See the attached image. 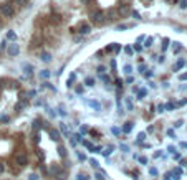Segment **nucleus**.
Instances as JSON below:
<instances>
[{
    "label": "nucleus",
    "mask_w": 187,
    "mask_h": 180,
    "mask_svg": "<svg viewBox=\"0 0 187 180\" xmlns=\"http://www.w3.org/2000/svg\"><path fill=\"white\" fill-rule=\"evenodd\" d=\"M7 38H9V40H12V42H17V33L10 30L9 33H7Z\"/></svg>",
    "instance_id": "nucleus-14"
},
{
    "label": "nucleus",
    "mask_w": 187,
    "mask_h": 180,
    "mask_svg": "<svg viewBox=\"0 0 187 180\" xmlns=\"http://www.w3.org/2000/svg\"><path fill=\"white\" fill-rule=\"evenodd\" d=\"M81 144H83L84 147H86V149H88V150H91V152H93V149H95V147H93L91 144H89V142H88V141H84V139H81Z\"/></svg>",
    "instance_id": "nucleus-17"
},
{
    "label": "nucleus",
    "mask_w": 187,
    "mask_h": 180,
    "mask_svg": "<svg viewBox=\"0 0 187 180\" xmlns=\"http://www.w3.org/2000/svg\"><path fill=\"white\" fill-rule=\"evenodd\" d=\"M89 163H91L93 169H99V162H98V160H95V159H91V160H89Z\"/></svg>",
    "instance_id": "nucleus-20"
},
{
    "label": "nucleus",
    "mask_w": 187,
    "mask_h": 180,
    "mask_svg": "<svg viewBox=\"0 0 187 180\" xmlns=\"http://www.w3.org/2000/svg\"><path fill=\"white\" fill-rule=\"evenodd\" d=\"M15 3H17V5H20V7H25L27 3H28V0H15Z\"/></svg>",
    "instance_id": "nucleus-23"
},
{
    "label": "nucleus",
    "mask_w": 187,
    "mask_h": 180,
    "mask_svg": "<svg viewBox=\"0 0 187 180\" xmlns=\"http://www.w3.org/2000/svg\"><path fill=\"white\" fill-rule=\"evenodd\" d=\"M131 129H133V122H126L124 124V127H123V132H131Z\"/></svg>",
    "instance_id": "nucleus-15"
},
{
    "label": "nucleus",
    "mask_w": 187,
    "mask_h": 180,
    "mask_svg": "<svg viewBox=\"0 0 187 180\" xmlns=\"http://www.w3.org/2000/svg\"><path fill=\"white\" fill-rule=\"evenodd\" d=\"M149 174H151L152 177H156V175H157V169H154V167H151V169H149Z\"/></svg>",
    "instance_id": "nucleus-30"
},
{
    "label": "nucleus",
    "mask_w": 187,
    "mask_h": 180,
    "mask_svg": "<svg viewBox=\"0 0 187 180\" xmlns=\"http://www.w3.org/2000/svg\"><path fill=\"white\" fill-rule=\"evenodd\" d=\"M15 160H17V163L18 165H25V163L28 162V159H27V155L25 154H17V157H15Z\"/></svg>",
    "instance_id": "nucleus-5"
},
{
    "label": "nucleus",
    "mask_w": 187,
    "mask_h": 180,
    "mask_svg": "<svg viewBox=\"0 0 187 180\" xmlns=\"http://www.w3.org/2000/svg\"><path fill=\"white\" fill-rule=\"evenodd\" d=\"M137 160H139L141 163H148V159L146 157H137Z\"/></svg>",
    "instance_id": "nucleus-37"
},
{
    "label": "nucleus",
    "mask_w": 187,
    "mask_h": 180,
    "mask_svg": "<svg viewBox=\"0 0 187 180\" xmlns=\"http://www.w3.org/2000/svg\"><path fill=\"white\" fill-rule=\"evenodd\" d=\"M48 134H50V139H51V141H55V142H58L60 139H62V137H60V132L56 129H50V130H48Z\"/></svg>",
    "instance_id": "nucleus-6"
},
{
    "label": "nucleus",
    "mask_w": 187,
    "mask_h": 180,
    "mask_svg": "<svg viewBox=\"0 0 187 180\" xmlns=\"http://www.w3.org/2000/svg\"><path fill=\"white\" fill-rule=\"evenodd\" d=\"M124 2H129V0H124Z\"/></svg>",
    "instance_id": "nucleus-53"
},
{
    "label": "nucleus",
    "mask_w": 187,
    "mask_h": 180,
    "mask_svg": "<svg viewBox=\"0 0 187 180\" xmlns=\"http://www.w3.org/2000/svg\"><path fill=\"white\" fill-rule=\"evenodd\" d=\"M88 132V127H84V126H83V127H81V134H86Z\"/></svg>",
    "instance_id": "nucleus-47"
},
{
    "label": "nucleus",
    "mask_w": 187,
    "mask_h": 180,
    "mask_svg": "<svg viewBox=\"0 0 187 180\" xmlns=\"http://www.w3.org/2000/svg\"><path fill=\"white\" fill-rule=\"evenodd\" d=\"M104 20H106V12L103 10H96L91 13V22L93 23H103Z\"/></svg>",
    "instance_id": "nucleus-2"
},
{
    "label": "nucleus",
    "mask_w": 187,
    "mask_h": 180,
    "mask_svg": "<svg viewBox=\"0 0 187 180\" xmlns=\"http://www.w3.org/2000/svg\"><path fill=\"white\" fill-rule=\"evenodd\" d=\"M111 132H113V134H116V136H119V134H121V129H118V127H113V129H111Z\"/></svg>",
    "instance_id": "nucleus-33"
},
{
    "label": "nucleus",
    "mask_w": 187,
    "mask_h": 180,
    "mask_svg": "<svg viewBox=\"0 0 187 180\" xmlns=\"http://www.w3.org/2000/svg\"><path fill=\"white\" fill-rule=\"evenodd\" d=\"M76 178H78V180H89V177H88V175H84V174H80Z\"/></svg>",
    "instance_id": "nucleus-28"
},
{
    "label": "nucleus",
    "mask_w": 187,
    "mask_h": 180,
    "mask_svg": "<svg viewBox=\"0 0 187 180\" xmlns=\"http://www.w3.org/2000/svg\"><path fill=\"white\" fill-rule=\"evenodd\" d=\"M174 126H176V127H181V126H182V121H177V122H176V124H174Z\"/></svg>",
    "instance_id": "nucleus-49"
},
{
    "label": "nucleus",
    "mask_w": 187,
    "mask_h": 180,
    "mask_svg": "<svg viewBox=\"0 0 187 180\" xmlns=\"http://www.w3.org/2000/svg\"><path fill=\"white\" fill-rule=\"evenodd\" d=\"M179 79H181V81H185V79H187V73H185V75H181V76H179Z\"/></svg>",
    "instance_id": "nucleus-43"
},
{
    "label": "nucleus",
    "mask_w": 187,
    "mask_h": 180,
    "mask_svg": "<svg viewBox=\"0 0 187 180\" xmlns=\"http://www.w3.org/2000/svg\"><path fill=\"white\" fill-rule=\"evenodd\" d=\"M121 150H123V152H129V147L123 144V145H121Z\"/></svg>",
    "instance_id": "nucleus-40"
},
{
    "label": "nucleus",
    "mask_w": 187,
    "mask_h": 180,
    "mask_svg": "<svg viewBox=\"0 0 187 180\" xmlns=\"http://www.w3.org/2000/svg\"><path fill=\"white\" fill-rule=\"evenodd\" d=\"M167 136H169V137H176V134H174L172 129H169V130H167Z\"/></svg>",
    "instance_id": "nucleus-39"
},
{
    "label": "nucleus",
    "mask_w": 187,
    "mask_h": 180,
    "mask_svg": "<svg viewBox=\"0 0 187 180\" xmlns=\"http://www.w3.org/2000/svg\"><path fill=\"white\" fill-rule=\"evenodd\" d=\"M89 31H91V27H89L88 23H83V25H80V33H81V35H88Z\"/></svg>",
    "instance_id": "nucleus-8"
},
{
    "label": "nucleus",
    "mask_w": 187,
    "mask_h": 180,
    "mask_svg": "<svg viewBox=\"0 0 187 180\" xmlns=\"http://www.w3.org/2000/svg\"><path fill=\"white\" fill-rule=\"evenodd\" d=\"M181 7H182V9H185V7H187V2H185V0H182V2H181Z\"/></svg>",
    "instance_id": "nucleus-46"
},
{
    "label": "nucleus",
    "mask_w": 187,
    "mask_h": 180,
    "mask_svg": "<svg viewBox=\"0 0 187 180\" xmlns=\"http://www.w3.org/2000/svg\"><path fill=\"white\" fill-rule=\"evenodd\" d=\"M113 150H114V147H113V145H108V147H106V150H101V152H103L104 157H108V155H111V154H113Z\"/></svg>",
    "instance_id": "nucleus-10"
},
{
    "label": "nucleus",
    "mask_w": 187,
    "mask_h": 180,
    "mask_svg": "<svg viewBox=\"0 0 187 180\" xmlns=\"http://www.w3.org/2000/svg\"><path fill=\"white\" fill-rule=\"evenodd\" d=\"M172 50H174V53H179V51H181L182 50V46H181V43H172Z\"/></svg>",
    "instance_id": "nucleus-18"
},
{
    "label": "nucleus",
    "mask_w": 187,
    "mask_h": 180,
    "mask_svg": "<svg viewBox=\"0 0 187 180\" xmlns=\"http://www.w3.org/2000/svg\"><path fill=\"white\" fill-rule=\"evenodd\" d=\"M182 66H184V61H182V60H179V61H177V64H176V68H174V69L177 71V69H181Z\"/></svg>",
    "instance_id": "nucleus-26"
},
{
    "label": "nucleus",
    "mask_w": 187,
    "mask_h": 180,
    "mask_svg": "<svg viewBox=\"0 0 187 180\" xmlns=\"http://www.w3.org/2000/svg\"><path fill=\"white\" fill-rule=\"evenodd\" d=\"M28 178H30V180H38V175H36V174H30V175H28Z\"/></svg>",
    "instance_id": "nucleus-36"
},
{
    "label": "nucleus",
    "mask_w": 187,
    "mask_h": 180,
    "mask_svg": "<svg viewBox=\"0 0 187 180\" xmlns=\"http://www.w3.org/2000/svg\"><path fill=\"white\" fill-rule=\"evenodd\" d=\"M144 94H146V91H144V89H141V91H139V99H143Z\"/></svg>",
    "instance_id": "nucleus-41"
},
{
    "label": "nucleus",
    "mask_w": 187,
    "mask_h": 180,
    "mask_svg": "<svg viewBox=\"0 0 187 180\" xmlns=\"http://www.w3.org/2000/svg\"><path fill=\"white\" fill-rule=\"evenodd\" d=\"M7 53H9V56H17L18 53H20V46L13 42L12 45H9V48H7Z\"/></svg>",
    "instance_id": "nucleus-3"
},
{
    "label": "nucleus",
    "mask_w": 187,
    "mask_h": 180,
    "mask_svg": "<svg viewBox=\"0 0 187 180\" xmlns=\"http://www.w3.org/2000/svg\"><path fill=\"white\" fill-rule=\"evenodd\" d=\"M58 154H60V157H62V159H65V157H66V149H65L63 145H58Z\"/></svg>",
    "instance_id": "nucleus-13"
},
{
    "label": "nucleus",
    "mask_w": 187,
    "mask_h": 180,
    "mask_svg": "<svg viewBox=\"0 0 187 180\" xmlns=\"http://www.w3.org/2000/svg\"><path fill=\"white\" fill-rule=\"evenodd\" d=\"M151 45H152V38H148V40H146V43H144V46H151Z\"/></svg>",
    "instance_id": "nucleus-35"
},
{
    "label": "nucleus",
    "mask_w": 187,
    "mask_h": 180,
    "mask_svg": "<svg viewBox=\"0 0 187 180\" xmlns=\"http://www.w3.org/2000/svg\"><path fill=\"white\" fill-rule=\"evenodd\" d=\"M111 68H113V69H116V61H114V60L111 61Z\"/></svg>",
    "instance_id": "nucleus-48"
},
{
    "label": "nucleus",
    "mask_w": 187,
    "mask_h": 180,
    "mask_svg": "<svg viewBox=\"0 0 187 180\" xmlns=\"http://www.w3.org/2000/svg\"><path fill=\"white\" fill-rule=\"evenodd\" d=\"M60 127H62V132H63L65 136L68 137V129H66V126H65V124H62V126H60Z\"/></svg>",
    "instance_id": "nucleus-29"
},
{
    "label": "nucleus",
    "mask_w": 187,
    "mask_h": 180,
    "mask_svg": "<svg viewBox=\"0 0 187 180\" xmlns=\"http://www.w3.org/2000/svg\"><path fill=\"white\" fill-rule=\"evenodd\" d=\"M116 17H118V10H108V13H106L108 20H114Z\"/></svg>",
    "instance_id": "nucleus-9"
},
{
    "label": "nucleus",
    "mask_w": 187,
    "mask_h": 180,
    "mask_svg": "<svg viewBox=\"0 0 187 180\" xmlns=\"http://www.w3.org/2000/svg\"><path fill=\"white\" fill-rule=\"evenodd\" d=\"M166 108H167V111H172V109H174V104H172V103H169L167 106H166Z\"/></svg>",
    "instance_id": "nucleus-42"
},
{
    "label": "nucleus",
    "mask_w": 187,
    "mask_h": 180,
    "mask_svg": "<svg viewBox=\"0 0 187 180\" xmlns=\"http://www.w3.org/2000/svg\"><path fill=\"white\" fill-rule=\"evenodd\" d=\"M124 51L128 53V55H133V50H131V46H126V48H124Z\"/></svg>",
    "instance_id": "nucleus-38"
},
{
    "label": "nucleus",
    "mask_w": 187,
    "mask_h": 180,
    "mask_svg": "<svg viewBox=\"0 0 187 180\" xmlns=\"http://www.w3.org/2000/svg\"><path fill=\"white\" fill-rule=\"evenodd\" d=\"M9 121H10L9 116H5V114H3V116H0V122H2V124H7Z\"/></svg>",
    "instance_id": "nucleus-21"
},
{
    "label": "nucleus",
    "mask_w": 187,
    "mask_h": 180,
    "mask_svg": "<svg viewBox=\"0 0 187 180\" xmlns=\"http://www.w3.org/2000/svg\"><path fill=\"white\" fill-rule=\"evenodd\" d=\"M98 73L101 75V73H104V66H98Z\"/></svg>",
    "instance_id": "nucleus-45"
},
{
    "label": "nucleus",
    "mask_w": 187,
    "mask_h": 180,
    "mask_svg": "<svg viewBox=\"0 0 187 180\" xmlns=\"http://www.w3.org/2000/svg\"><path fill=\"white\" fill-rule=\"evenodd\" d=\"M144 139H146V134H144V132H141L139 136H137V141H139V142H143Z\"/></svg>",
    "instance_id": "nucleus-32"
},
{
    "label": "nucleus",
    "mask_w": 187,
    "mask_h": 180,
    "mask_svg": "<svg viewBox=\"0 0 187 180\" xmlns=\"http://www.w3.org/2000/svg\"><path fill=\"white\" fill-rule=\"evenodd\" d=\"M169 177H170V174H167V175H166V178H164V180H170Z\"/></svg>",
    "instance_id": "nucleus-51"
},
{
    "label": "nucleus",
    "mask_w": 187,
    "mask_h": 180,
    "mask_svg": "<svg viewBox=\"0 0 187 180\" xmlns=\"http://www.w3.org/2000/svg\"><path fill=\"white\" fill-rule=\"evenodd\" d=\"M84 83H86V86H93V84H95V79H93V78H86Z\"/></svg>",
    "instance_id": "nucleus-25"
},
{
    "label": "nucleus",
    "mask_w": 187,
    "mask_h": 180,
    "mask_svg": "<svg viewBox=\"0 0 187 180\" xmlns=\"http://www.w3.org/2000/svg\"><path fill=\"white\" fill-rule=\"evenodd\" d=\"M42 60L45 61V63H50V61H51V55L45 51V53H42Z\"/></svg>",
    "instance_id": "nucleus-12"
},
{
    "label": "nucleus",
    "mask_w": 187,
    "mask_h": 180,
    "mask_svg": "<svg viewBox=\"0 0 187 180\" xmlns=\"http://www.w3.org/2000/svg\"><path fill=\"white\" fill-rule=\"evenodd\" d=\"M118 30H126V28H131V25H118Z\"/></svg>",
    "instance_id": "nucleus-34"
},
{
    "label": "nucleus",
    "mask_w": 187,
    "mask_h": 180,
    "mask_svg": "<svg viewBox=\"0 0 187 180\" xmlns=\"http://www.w3.org/2000/svg\"><path fill=\"white\" fill-rule=\"evenodd\" d=\"M81 3H84V5H86V3H89V0H81Z\"/></svg>",
    "instance_id": "nucleus-50"
},
{
    "label": "nucleus",
    "mask_w": 187,
    "mask_h": 180,
    "mask_svg": "<svg viewBox=\"0 0 187 180\" xmlns=\"http://www.w3.org/2000/svg\"><path fill=\"white\" fill-rule=\"evenodd\" d=\"M50 174H51V175H58V177H63V170H62V167L56 165V163H53V165H51Z\"/></svg>",
    "instance_id": "nucleus-4"
},
{
    "label": "nucleus",
    "mask_w": 187,
    "mask_h": 180,
    "mask_svg": "<svg viewBox=\"0 0 187 180\" xmlns=\"http://www.w3.org/2000/svg\"><path fill=\"white\" fill-rule=\"evenodd\" d=\"M162 43H164V45H162V51H166V50H167V46H169V40L164 38V40H162Z\"/></svg>",
    "instance_id": "nucleus-22"
},
{
    "label": "nucleus",
    "mask_w": 187,
    "mask_h": 180,
    "mask_svg": "<svg viewBox=\"0 0 187 180\" xmlns=\"http://www.w3.org/2000/svg\"><path fill=\"white\" fill-rule=\"evenodd\" d=\"M86 104L91 109H95V111H101V104L98 103V101H86Z\"/></svg>",
    "instance_id": "nucleus-7"
},
{
    "label": "nucleus",
    "mask_w": 187,
    "mask_h": 180,
    "mask_svg": "<svg viewBox=\"0 0 187 180\" xmlns=\"http://www.w3.org/2000/svg\"><path fill=\"white\" fill-rule=\"evenodd\" d=\"M0 15L5 17V18H12L15 15L13 5H10V3H2V5H0Z\"/></svg>",
    "instance_id": "nucleus-1"
},
{
    "label": "nucleus",
    "mask_w": 187,
    "mask_h": 180,
    "mask_svg": "<svg viewBox=\"0 0 187 180\" xmlns=\"http://www.w3.org/2000/svg\"><path fill=\"white\" fill-rule=\"evenodd\" d=\"M95 177H96V180H106V177H104V174H103V172H96V174H95Z\"/></svg>",
    "instance_id": "nucleus-19"
},
{
    "label": "nucleus",
    "mask_w": 187,
    "mask_h": 180,
    "mask_svg": "<svg viewBox=\"0 0 187 180\" xmlns=\"http://www.w3.org/2000/svg\"><path fill=\"white\" fill-rule=\"evenodd\" d=\"M101 79H103L104 81V83H111V79H109V76H106V75H104V73H101Z\"/></svg>",
    "instance_id": "nucleus-24"
},
{
    "label": "nucleus",
    "mask_w": 187,
    "mask_h": 180,
    "mask_svg": "<svg viewBox=\"0 0 187 180\" xmlns=\"http://www.w3.org/2000/svg\"><path fill=\"white\" fill-rule=\"evenodd\" d=\"M3 172H5V165H3V163H0V174H3Z\"/></svg>",
    "instance_id": "nucleus-44"
},
{
    "label": "nucleus",
    "mask_w": 187,
    "mask_h": 180,
    "mask_svg": "<svg viewBox=\"0 0 187 180\" xmlns=\"http://www.w3.org/2000/svg\"><path fill=\"white\" fill-rule=\"evenodd\" d=\"M126 106H128V109H129V111H133V103H131V99H129V97L126 99Z\"/></svg>",
    "instance_id": "nucleus-27"
},
{
    "label": "nucleus",
    "mask_w": 187,
    "mask_h": 180,
    "mask_svg": "<svg viewBox=\"0 0 187 180\" xmlns=\"http://www.w3.org/2000/svg\"><path fill=\"white\" fill-rule=\"evenodd\" d=\"M50 75H51V73L48 71V69H43V71H40V78H43V79H48V78H50Z\"/></svg>",
    "instance_id": "nucleus-16"
},
{
    "label": "nucleus",
    "mask_w": 187,
    "mask_h": 180,
    "mask_svg": "<svg viewBox=\"0 0 187 180\" xmlns=\"http://www.w3.org/2000/svg\"><path fill=\"white\" fill-rule=\"evenodd\" d=\"M23 71H25V75L30 76L32 71H33V66H32V64H23Z\"/></svg>",
    "instance_id": "nucleus-11"
},
{
    "label": "nucleus",
    "mask_w": 187,
    "mask_h": 180,
    "mask_svg": "<svg viewBox=\"0 0 187 180\" xmlns=\"http://www.w3.org/2000/svg\"><path fill=\"white\" fill-rule=\"evenodd\" d=\"M124 73H128V75H129V73H133V68L129 66V64H126V66H124Z\"/></svg>",
    "instance_id": "nucleus-31"
},
{
    "label": "nucleus",
    "mask_w": 187,
    "mask_h": 180,
    "mask_svg": "<svg viewBox=\"0 0 187 180\" xmlns=\"http://www.w3.org/2000/svg\"><path fill=\"white\" fill-rule=\"evenodd\" d=\"M182 147H187V142H182V144H181Z\"/></svg>",
    "instance_id": "nucleus-52"
}]
</instances>
